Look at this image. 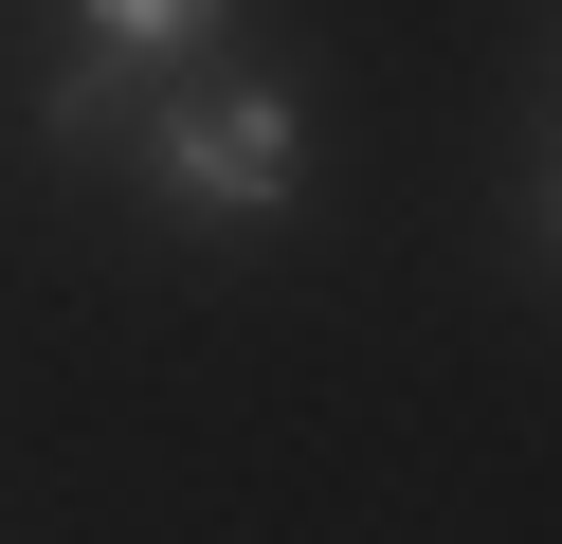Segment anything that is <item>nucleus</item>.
Masks as SVG:
<instances>
[{
  "instance_id": "obj_1",
  "label": "nucleus",
  "mask_w": 562,
  "mask_h": 544,
  "mask_svg": "<svg viewBox=\"0 0 562 544\" xmlns=\"http://www.w3.org/2000/svg\"><path fill=\"white\" fill-rule=\"evenodd\" d=\"M164 200H200V218H272L308 181V109L272 91V73H236V91H200V109H164Z\"/></svg>"
},
{
  "instance_id": "obj_2",
  "label": "nucleus",
  "mask_w": 562,
  "mask_h": 544,
  "mask_svg": "<svg viewBox=\"0 0 562 544\" xmlns=\"http://www.w3.org/2000/svg\"><path fill=\"white\" fill-rule=\"evenodd\" d=\"M74 19H91V55L55 73V109H37L55 145H91V127H110V91H127V73H146V55H200V36H218L236 0H74Z\"/></svg>"
}]
</instances>
